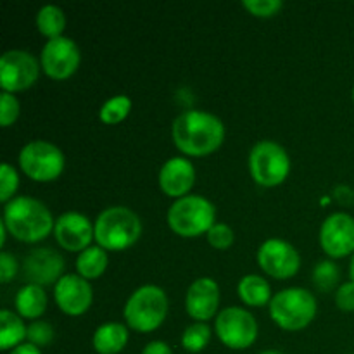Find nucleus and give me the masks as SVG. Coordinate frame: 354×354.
Returning <instances> with one entry per match:
<instances>
[{"instance_id": "3", "label": "nucleus", "mask_w": 354, "mask_h": 354, "mask_svg": "<svg viewBox=\"0 0 354 354\" xmlns=\"http://www.w3.org/2000/svg\"><path fill=\"white\" fill-rule=\"evenodd\" d=\"M142 221L135 211L124 206L106 207L93 223L97 245L109 251H123L138 241Z\"/></svg>"}, {"instance_id": "21", "label": "nucleus", "mask_w": 354, "mask_h": 354, "mask_svg": "<svg viewBox=\"0 0 354 354\" xmlns=\"http://www.w3.org/2000/svg\"><path fill=\"white\" fill-rule=\"evenodd\" d=\"M239 296L249 306H265L268 301H272V289H270V283L266 282L263 277L259 275H245L242 277L241 282H239Z\"/></svg>"}, {"instance_id": "22", "label": "nucleus", "mask_w": 354, "mask_h": 354, "mask_svg": "<svg viewBox=\"0 0 354 354\" xmlns=\"http://www.w3.org/2000/svg\"><path fill=\"white\" fill-rule=\"evenodd\" d=\"M28 327L17 315L12 311H0V349H14L23 344V339H26Z\"/></svg>"}, {"instance_id": "35", "label": "nucleus", "mask_w": 354, "mask_h": 354, "mask_svg": "<svg viewBox=\"0 0 354 354\" xmlns=\"http://www.w3.org/2000/svg\"><path fill=\"white\" fill-rule=\"evenodd\" d=\"M142 354H173L171 348L162 341H152L144 348Z\"/></svg>"}, {"instance_id": "24", "label": "nucleus", "mask_w": 354, "mask_h": 354, "mask_svg": "<svg viewBox=\"0 0 354 354\" xmlns=\"http://www.w3.org/2000/svg\"><path fill=\"white\" fill-rule=\"evenodd\" d=\"M37 26L41 35L48 37V40L55 37H62L61 33L66 28V16L61 7L54 6V3L41 7L37 14Z\"/></svg>"}, {"instance_id": "15", "label": "nucleus", "mask_w": 354, "mask_h": 354, "mask_svg": "<svg viewBox=\"0 0 354 354\" xmlns=\"http://www.w3.org/2000/svg\"><path fill=\"white\" fill-rule=\"evenodd\" d=\"M54 234L59 245L73 252L85 251L92 239H95L92 221L76 211H68L55 220Z\"/></svg>"}, {"instance_id": "40", "label": "nucleus", "mask_w": 354, "mask_h": 354, "mask_svg": "<svg viewBox=\"0 0 354 354\" xmlns=\"http://www.w3.org/2000/svg\"><path fill=\"white\" fill-rule=\"evenodd\" d=\"M353 99H354V88H353Z\"/></svg>"}, {"instance_id": "10", "label": "nucleus", "mask_w": 354, "mask_h": 354, "mask_svg": "<svg viewBox=\"0 0 354 354\" xmlns=\"http://www.w3.org/2000/svg\"><path fill=\"white\" fill-rule=\"evenodd\" d=\"M40 75V62L31 52L7 50L0 57V86L3 92L26 90L37 82Z\"/></svg>"}, {"instance_id": "29", "label": "nucleus", "mask_w": 354, "mask_h": 354, "mask_svg": "<svg viewBox=\"0 0 354 354\" xmlns=\"http://www.w3.org/2000/svg\"><path fill=\"white\" fill-rule=\"evenodd\" d=\"M17 185H19V176H17L16 169L9 162H2V166H0V201L6 204L9 203V199L16 192Z\"/></svg>"}, {"instance_id": "20", "label": "nucleus", "mask_w": 354, "mask_h": 354, "mask_svg": "<svg viewBox=\"0 0 354 354\" xmlns=\"http://www.w3.org/2000/svg\"><path fill=\"white\" fill-rule=\"evenodd\" d=\"M16 310L24 318H38L47 308V294L40 286L26 283L16 294Z\"/></svg>"}, {"instance_id": "34", "label": "nucleus", "mask_w": 354, "mask_h": 354, "mask_svg": "<svg viewBox=\"0 0 354 354\" xmlns=\"http://www.w3.org/2000/svg\"><path fill=\"white\" fill-rule=\"evenodd\" d=\"M17 273V259L10 252L2 251L0 254V282L7 283L16 277Z\"/></svg>"}, {"instance_id": "2", "label": "nucleus", "mask_w": 354, "mask_h": 354, "mask_svg": "<svg viewBox=\"0 0 354 354\" xmlns=\"http://www.w3.org/2000/svg\"><path fill=\"white\" fill-rule=\"evenodd\" d=\"M3 223L14 237L23 242L44 241L55 227L48 207L41 201L26 196L14 197L6 204Z\"/></svg>"}, {"instance_id": "8", "label": "nucleus", "mask_w": 354, "mask_h": 354, "mask_svg": "<svg viewBox=\"0 0 354 354\" xmlns=\"http://www.w3.org/2000/svg\"><path fill=\"white\" fill-rule=\"evenodd\" d=\"M19 165L30 178L37 182H50L64 169V154L50 142L33 140L21 149Z\"/></svg>"}, {"instance_id": "25", "label": "nucleus", "mask_w": 354, "mask_h": 354, "mask_svg": "<svg viewBox=\"0 0 354 354\" xmlns=\"http://www.w3.org/2000/svg\"><path fill=\"white\" fill-rule=\"evenodd\" d=\"M131 109V100L128 95H114L100 107V120L107 124H116L128 116Z\"/></svg>"}, {"instance_id": "4", "label": "nucleus", "mask_w": 354, "mask_h": 354, "mask_svg": "<svg viewBox=\"0 0 354 354\" xmlns=\"http://www.w3.org/2000/svg\"><path fill=\"white\" fill-rule=\"evenodd\" d=\"M124 320L128 327L138 332H152L162 324L168 313V297L158 286H142L133 290L124 304Z\"/></svg>"}, {"instance_id": "31", "label": "nucleus", "mask_w": 354, "mask_h": 354, "mask_svg": "<svg viewBox=\"0 0 354 354\" xmlns=\"http://www.w3.org/2000/svg\"><path fill=\"white\" fill-rule=\"evenodd\" d=\"M19 116V102L16 97L9 92L0 93V124L9 127Z\"/></svg>"}, {"instance_id": "28", "label": "nucleus", "mask_w": 354, "mask_h": 354, "mask_svg": "<svg viewBox=\"0 0 354 354\" xmlns=\"http://www.w3.org/2000/svg\"><path fill=\"white\" fill-rule=\"evenodd\" d=\"M54 328L48 322L35 320L33 324L28 325L26 339L30 344L37 346V348H44V346L50 344L54 341Z\"/></svg>"}, {"instance_id": "5", "label": "nucleus", "mask_w": 354, "mask_h": 354, "mask_svg": "<svg viewBox=\"0 0 354 354\" xmlns=\"http://www.w3.org/2000/svg\"><path fill=\"white\" fill-rule=\"evenodd\" d=\"M270 315L286 330H301L317 315V299L303 287H289L272 297Z\"/></svg>"}, {"instance_id": "11", "label": "nucleus", "mask_w": 354, "mask_h": 354, "mask_svg": "<svg viewBox=\"0 0 354 354\" xmlns=\"http://www.w3.org/2000/svg\"><path fill=\"white\" fill-rule=\"evenodd\" d=\"M258 263L275 279H290L299 270L301 258L292 244L282 239H268L258 249Z\"/></svg>"}, {"instance_id": "33", "label": "nucleus", "mask_w": 354, "mask_h": 354, "mask_svg": "<svg viewBox=\"0 0 354 354\" xmlns=\"http://www.w3.org/2000/svg\"><path fill=\"white\" fill-rule=\"evenodd\" d=\"M335 304L341 308L342 311H353L354 310V282H346L335 290Z\"/></svg>"}, {"instance_id": "14", "label": "nucleus", "mask_w": 354, "mask_h": 354, "mask_svg": "<svg viewBox=\"0 0 354 354\" xmlns=\"http://www.w3.org/2000/svg\"><path fill=\"white\" fill-rule=\"evenodd\" d=\"M320 244L332 258L354 252V218L348 213H332L320 228Z\"/></svg>"}, {"instance_id": "7", "label": "nucleus", "mask_w": 354, "mask_h": 354, "mask_svg": "<svg viewBox=\"0 0 354 354\" xmlns=\"http://www.w3.org/2000/svg\"><path fill=\"white\" fill-rule=\"evenodd\" d=\"M249 171L263 187L280 185L290 171V159L286 149L273 140H261L251 149Z\"/></svg>"}, {"instance_id": "26", "label": "nucleus", "mask_w": 354, "mask_h": 354, "mask_svg": "<svg viewBox=\"0 0 354 354\" xmlns=\"http://www.w3.org/2000/svg\"><path fill=\"white\" fill-rule=\"evenodd\" d=\"M211 339L209 325L204 322H196L189 325L182 335V346L190 353H199L206 348V344Z\"/></svg>"}, {"instance_id": "30", "label": "nucleus", "mask_w": 354, "mask_h": 354, "mask_svg": "<svg viewBox=\"0 0 354 354\" xmlns=\"http://www.w3.org/2000/svg\"><path fill=\"white\" fill-rule=\"evenodd\" d=\"M235 234L227 223H214L207 232V242L216 249H228L234 244Z\"/></svg>"}, {"instance_id": "6", "label": "nucleus", "mask_w": 354, "mask_h": 354, "mask_svg": "<svg viewBox=\"0 0 354 354\" xmlns=\"http://www.w3.org/2000/svg\"><path fill=\"white\" fill-rule=\"evenodd\" d=\"M213 203L203 196H183L176 199L168 209V223L175 234L182 237H197L207 234L214 225Z\"/></svg>"}, {"instance_id": "17", "label": "nucleus", "mask_w": 354, "mask_h": 354, "mask_svg": "<svg viewBox=\"0 0 354 354\" xmlns=\"http://www.w3.org/2000/svg\"><path fill=\"white\" fill-rule=\"evenodd\" d=\"M220 304V287L213 279L201 277L190 283L187 290V311L197 322H206L214 317Z\"/></svg>"}, {"instance_id": "13", "label": "nucleus", "mask_w": 354, "mask_h": 354, "mask_svg": "<svg viewBox=\"0 0 354 354\" xmlns=\"http://www.w3.org/2000/svg\"><path fill=\"white\" fill-rule=\"evenodd\" d=\"M64 272V258L50 248L31 249L23 261V279L35 286H48L57 283Z\"/></svg>"}, {"instance_id": "16", "label": "nucleus", "mask_w": 354, "mask_h": 354, "mask_svg": "<svg viewBox=\"0 0 354 354\" xmlns=\"http://www.w3.org/2000/svg\"><path fill=\"white\" fill-rule=\"evenodd\" d=\"M54 297L57 306L64 313L76 317L88 310L93 299V292L88 280L76 273H69L55 283Z\"/></svg>"}, {"instance_id": "12", "label": "nucleus", "mask_w": 354, "mask_h": 354, "mask_svg": "<svg viewBox=\"0 0 354 354\" xmlns=\"http://www.w3.org/2000/svg\"><path fill=\"white\" fill-rule=\"evenodd\" d=\"M80 48L68 37L50 38L41 48V68L50 78L64 80L78 69Z\"/></svg>"}, {"instance_id": "19", "label": "nucleus", "mask_w": 354, "mask_h": 354, "mask_svg": "<svg viewBox=\"0 0 354 354\" xmlns=\"http://www.w3.org/2000/svg\"><path fill=\"white\" fill-rule=\"evenodd\" d=\"M128 342V328L118 322L100 325L93 334V348L99 354H118Z\"/></svg>"}, {"instance_id": "32", "label": "nucleus", "mask_w": 354, "mask_h": 354, "mask_svg": "<svg viewBox=\"0 0 354 354\" xmlns=\"http://www.w3.org/2000/svg\"><path fill=\"white\" fill-rule=\"evenodd\" d=\"M242 6L258 17H270L282 9V0H244Z\"/></svg>"}, {"instance_id": "27", "label": "nucleus", "mask_w": 354, "mask_h": 354, "mask_svg": "<svg viewBox=\"0 0 354 354\" xmlns=\"http://www.w3.org/2000/svg\"><path fill=\"white\" fill-rule=\"evenodd\" d=\"M339 277H341V272H339L337 265L328 259L318 263L313 270V283L322 292H328L334 289L339 282Z\"/></svg>"}, {"instance_id": "39", "label": "nucleus", "mask_w": 354, "mask_h": 354, "mask_svg": "<svg viewBox=\"0 0 354 354\" xmlns=\"http://www.w3.org/2000/svg\"><path fill=\"white\" fill-rule=\"evenodd\" d=\"M259 354H282V353L275 351V349H268V351H263V353H259Z\"/></svg>"}, {"instance_id": "9", "label": "nucleus", "mask_w": 354, "mask_h": 354, "mask_svg": "<svg viewBox=\"0 0 354 354\" xmlns=\"http://www.w3.org/2000/svg\"><path fill=\"white\" fill-rule=\"evenodd\" d=\"M216 334L225 346L232 349H245L258 337L256 318L248 310L239 306H228L216 317Z\"/></svg>"}, {"instance_id": "1", "label": "nucleus", "mask_w": 354, "mask_h": 354, "mask_svg": "<svg viewBox=\"0 0 354 354\" xmlns=\"http://www.w3.org/2000/svg\"><path fill=\"white\" fill-rule=\"evenodd\" d=\"M171 131L176 147L197 158L216 151L225 138V127L220 118L199 109L178 114L173 121Z\"/></svg>"}, {"instance_id": "18", "label": "nucleus", "mask_w": 354, "mask_h": 354, "mask_svg": "<svg viewBox=\"0 0 354 354\" xmlns=\"http://www.w3.org/2000/svg\"><path fill=\"white\" fill-rule=\"evenodd\" d=\"M196 182V169L187 158L168 159L159 171V185L162 192L171 197H183Z\"/></svg>"}, {"instance_id": "23", "label": "nucleus", "mask_w": 354, "mask_h": 354, "mask_svg": "<svg viewBox=\"0 0 354 354\" xmlns=\"http://www.w3.org/2000/svg\"><path fill=\"white\" fill-rule=\"evenodd\" d=\"M107 266V252L106 249L100 245H90L85 251L80 252L78 259H76V268H78V275L83 279L93 280L99 279L104 273Z\"/></svg>"}, {"instance_id": "36", "label": "nucleus", "mask_w": 354, "mask_h": 354, "mask_svg": "<svg viewBox=\"0 0 354 354\" xmlns=\"http://www.w3.org/2000/svg\"><path fill=\"white\" fill-rule=\"evenodd\" d=\"M9 354H41V351L40 348L30 344V342H23V344H19L17 348L10 349Z\"/></svg>"}, {"instance_id": "38", "label": "nucleus", "mask_w": 354, "mask_h": 354, "mask_svg": "<svg viewBox=\"0 0 354 354\" xmlns=\"http://www.w3.org/2000/svg\"><path fill=\"white\" fill-rule=\"evenodd\" d=\"M349 275H351V280L354 282V254H353V259H351V266H349Z\"/></svg>"}, {"instance_id": "37", "label": "nucleus", "mask_w": 354, "mask_h": 354, "mask_svg": "<svg viewBox=\"0 0 354 354\" xmlns=\"http://www.w3.org/2000/svg\"><path fill=\"white\" fill-rule=\"evenodd\" d=\"M6 232H7V227L6 223H3V220L0 221V244L3 245V242H6Z\"/></svg>"}]
</instances>
